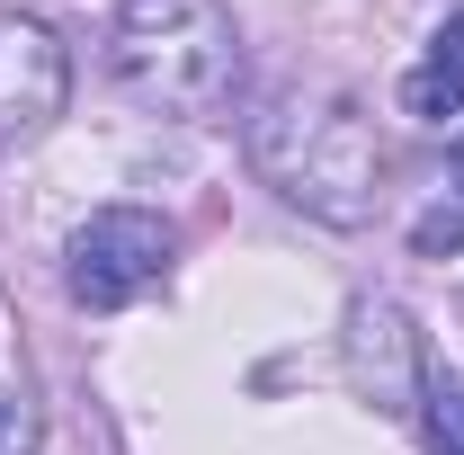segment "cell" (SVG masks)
<instances>
[{
    "mask_svg": "<svg viewBox=\"0 0 464 455\" xmlns=\"http://www.w3.org/2000/svg\"><path fill=\"white\" fill-rule=\"evenodd\" d=\"M250 161L268 188L322 215V224H366L375 215V179H384V143L348 90H286L277 108L250 125Z\"/></svg>",
    "mask_w": 464,
    "mask_h": 455,
    "instance_id": "obj_1",
    "label": "cell"
},
{
    "mask_svg": "<svg viewBox=\"0 0 464 455\" xmlns=\"http://www.w3.org/2000/svg\"><path fill=\"white\" fill-rule=\"evenodd\" d=\"M108 72L161 116H206L232 99L241 36L215 0H125L108 27Z\"/></svg>",
    "mask_w": 464,
    "mask_h": 455,
    "instance_id": "obj_2",
    "label": "cell"
},
{
    "mask_svg": "<svg viewBox=\"0 0 464 455\" xmlns=\"http://www.w3.org/2000/svg\"><path fill=\"white\" fill-rule=\"evenodd\" d=\"M161 277H170V224L143 215V206L90 215V224L72 232V250H63V286H72L81 313H125V304H143Z\"/></svg>",
    "mask_w": 464,
    "mask_h": 455,
    "instance_id": "obj_3",
    "label": "cell"
},
{
    "mask_svg": "<svg viewBox=\"0 0 464 455\" xmlns=\"http://www.w3.org/2000/svg\"><path fill=\"white\" fill-rule=\"evenodd\" d=\"M63 90H72V63H63L54 27L0 9V134H36L63 116Z\"/></svg>",
    "mask_w": 464,
    "mask_h": 455,
    "instance_id": "obj_4",
    "label": "cell"
},
{
    "mask_svg": "<svg viewBox=\"0 0 464 455\" xmlns=\"http://www.w3.org/2000/svg\"><path fill=\"white\" fill-rule=\"evenodd\" d=\"M348 366H357V384L375 393V411H411V402H420V348H411V322L393 304H357Z\"/></svg>",
    "mask_w": 464,
    "mask_h": 455,
    "instance_id": "obj_5",
    "label": "cell"
},
{
    "mask_svg": "<svg viewBox=\"0 0 464 455\" xmlns=\"http://www.w3.org/2000/svg\"><path fill=\"white\" fill-rule=\"evenodd\" d=\"M402 108H411V116H429V125H447V116L464 108V18H447V27L429 36V54L411 63Z\"/></svg>",
    "mask_w": 464,
    "mask_h": 455,
    "instance_id": "obj_6",
    "label": "cell"
},
{
    "mask_svg": "<svg viewBox=\"0 0 464 455\" xmlns=\"http://www.w3.org/2000/svg\"><path fill=\"white\" fill-rule=\"evenodd\" d=\"M420 438H429V455H464V375L420 384Z\"/></svg>",
    "mask_w": 464,
    "mask_h": 455,
    "instance_id": "obj_7",
    "label": "cell"
},
{
    "mask_svg": "<svg viewBox=\"0 0 464 455\" xmlns=\"http://www.w3.org/2000/svg\"><path fill=\"white\" fill-rule=\"evenodd\" d=\"M411 250H420V259H447V250H464V206H429V215L411 224Z\"/></svg>",
    "mask_w": 464,
    "mask_h": 455,
    "instance_id": "obj_8",
    "label": "cell"
},
{
    "mask_svg": "<svg viewBox=\"0 0 464 455\" xmlns=\"http://www.w3.org/2000/svg\"><path fill=\"white\" fill-rule=\"evenodd\" d=\"M27 447H36V420H27V402L0 393V455H27Z\"/></svg>",
    "mask_w": 464,
    "mask_h": 455,
    "instance_id": "obj_9",
    "label": "cell"
},
{
    "mask_svg": "<svg viewBox=\"0 0 464 455\" xmlns=\"http://www.w3.org/2000/svg\"><path fill=\"white\" fill-rule=\"evenodd\" d=\"M456 170H464V134H456Z\"/></svg>",
    "mask_w": 464,
    "mask_h": 455,
    "instance_id": "obj_10",
    "label": "cell"
}]
</instances>
